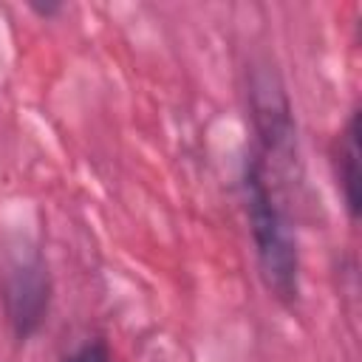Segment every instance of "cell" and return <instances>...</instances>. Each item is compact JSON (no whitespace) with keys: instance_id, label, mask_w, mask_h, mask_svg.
<instances>
[{"instance_id":"6da1fadb","label":"cell","mask_w":362,"mask_h":362,"mask_svg":"<svg viewBox=\"0 0 362 362\" xmlns=\"http://www.w3.org/2000/svg\"><path fill=\"white\" fill-rule=\"evenodd\" d=\"M243 206L246 223L252 232L255 260L260 277L274 300L283 305L297 303L300 297V249L291 218L277 195L274 173L269 164L252 150L243 164Z\"/></svg>"},{"instance_id":"7a4b0ae2","label":"cell","mask_w":362,"mask_h":362,"mask_svg":"<svg viewBox=\"0 0 362 362\" xmlns=\"http://www.w3.org/2000/svg\"><path fill=\"white\" fill-rule=\"evenodd\" d=\"M51 297L54 283L45 255L34 246L11 255L0 277V303L14 339L28 342L42 331V325L48 322Z\"/></svg>"},{"instance_id":"3957f363","label":"cell","mask_w":362,"mask_h":362,"mask_svg":"<svg viewBox=\"0 0 362 362\" xmlns=\"http://www.w3.org/2000/svg\"><path fill=\"white\" fill-rule=\"evenodd\" d=\"M249 110L257 136V156L274 170V164H291L297 158V124L288 93L274 71L255 65L249 74Z\"/></svg>"},{"instance_id":"277c9868","label":"cell","mask_w":362,"mask_h":362,"mask_svg":"<svg viewBox=\"0 0 362 362\" xmlns=\"http://www.w3.org/2000/svg\"><path fill=\"white\" fill-rule=\"evenodd\" d=\"M331 161H334V178H337V189L342 195L345 212L351 221L359 218L362 209V198H359V107H354L342 124V130L334 139V150H331Z\"/></svg>"},{"instance_id":"5b68a950","label":"cell","mask_w":362,"mask_h":362,"mask_svg":"<svg viewBox=\"0 0 362 362\" xmlns=\"http://www.w3.org/2000/svg\"><path fill=\"white\" fill-rule=\"evenodd\" d=\"M65 362H113V354L105 339H85L65 356Z\"/></svg>"}]
</instances>
